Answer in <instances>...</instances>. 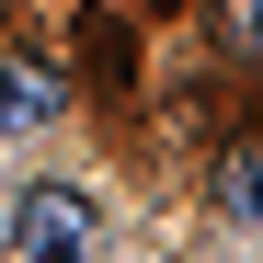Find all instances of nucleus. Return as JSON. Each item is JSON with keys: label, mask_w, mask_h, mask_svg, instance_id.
Masks as SVG:
<instances>
[{"label": "nucleus", "mask_w": 263, "mask_h": 263, "mask_svg": "<svg viewBox=\"0 0 263 263\" xmlns=\"http://www.w3.org/2000/svg\"><path fill=\"white\" fill-rule=\"evenodd\" d=\"M92 240H103V206L80 183H23L12 195V252L23 263H92Z\"/></svg>", "instance_id": "f257e3e1"}, {"label": "nucleus", "mask_w": 263, "mask_h": 263, "mask_svg": "<svg viewBox=\"0 0 263 263\" xmlns=\"http://www.w3.org/2000/svg\"><path fill=\"white\" fill-rule=\"evenodd\" d=\"M58 103H69V80L46 58H0V126H46Z\"/></svg>", "instance_id": "f03ea898"}, {"label": "nucleus", "mask_w": 263, "mask_h": 263, "mask_svg": "<svg viewBox=\"0 0 263 263\" xmlns=\"http://www.w3.org/2000/svg\"><path fill=\"white\" fill-rule=\"evenodd\" d=\"M217 206H229V217H263V138H240L229 160H217Z\"/></svg>", "instance_id": "7ed1b4c3"}, {"label": "nucleus", "mask_w": 263, "mask_h": 263, "mask_svg": "<svg viewBox=\"0 0 263 263\" xmlns=\"http://www.w3.org/2000/svg\"><path fill=\"white\" fill-rule=\"evenodd\" d=\"M217 34H229L240 58H263V0H217Z\"/></svg>", "instance_id": "20e7f679"}]
</instances>
